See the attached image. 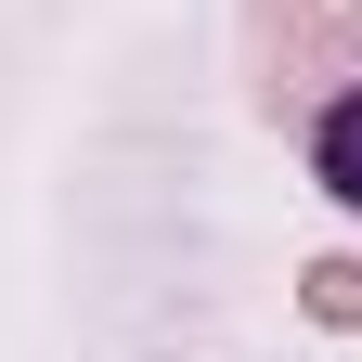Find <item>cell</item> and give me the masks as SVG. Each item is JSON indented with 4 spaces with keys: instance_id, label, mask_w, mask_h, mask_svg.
Instances as JSON below:
<instances>
[{
    "instance_id": "6da1fadb",
    "label": "cell",
    "mask_w": 362,
    "mask_h": 362,
    "mask_svg": "<svg viewBox=\"0 0 362 362\" xmlns=\"http://www.w3.org/2000/svg\"><path fill=\"white\" fill-rule=\"evenodd\" d=\"M310 181H324V194H337V207L362 220V78L337 90L324 117H310Z\"/></svg>"
},
{
    "instance_id": "7a4b0ae2",
    "label": "cell",
    "mask_w": 362,
    "mask_h": 362,
    "mask_svg": "<svg viewBox=\"0 0 362 362\" xmlns=\"http://www.w3.org/2000/svg\"><path fill=\"white\" fill-rule=\"evenodd\" d=\"M298 310H310L324 337H362V259H349V246H324V259L298 272Z\"/></svg>"
}]
</instances>
